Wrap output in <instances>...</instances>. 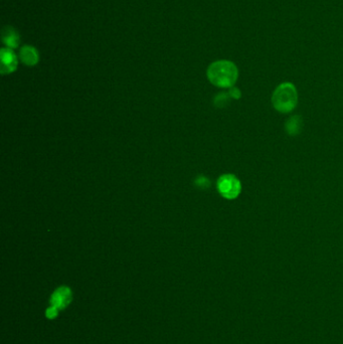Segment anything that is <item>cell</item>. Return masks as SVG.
I'll return each instance as SVG.
<instances>
[{"instance_id": "8fae6325", "label": "cell", "mask_w": 343, "mask_h": 344, "mask_svg": "<svg viewBox=\"0 0 343 344\" xmlns=\"http://www.w3.org/2000/svg\"><path fill=\"white\" fill-rule=\"evenodd\" d=\"M229 95L231 96V98L235 99V100H239L241 97V93L238 88H231L229 91Z\"/></svg>"}, {"instance_id": "3957f363", "label": "cell", "mask_w": 343, "mask_h": 344, "mask_svg": "<svg viewBox=\"0 0 343 344\" xmlns=\"http://www.w3.org/2000/svg\"><path fill=\"white\" fill-rule=\"evenodd\" d=\"M217 190L227 200H236L240 194L241 184L234 174H224L217 180Z\"/></svg>"}, {"instance_id": "52a82bcc", "label": "cell", "mask_w": 343, "mask_h": 344, "mask_svg": "<svg viewBox=\"0 0 343 344\" xmlns=\"http://www.w3.org/2000/svg\"><path fill=\"white\" fill-rule=\"evenodd\" d=\"M20 59L27 66H35L38 62V53L35 47L31 45H24L19 53Z\"/></svg>"}, {"instance_id": "7a4b0ae2", "label": "cell", "mask_w": 343, "mask_h": 344, "mask_svg": "<svg viewBox=\"0 0 343 344\" xmlns=\"http://www.w3.org/2000/svg\"><path fill=\"white\" fill-rule=\"evenodd\" d=\"M275 110L287 114L292 112L298 104V92L296 87L289 82L280 84L272 95Z\"/></svg>"}, {"instance_id": "ba28073f", "label": "cell", "mask_w": 343, "mask_h": 344, "mask_svg": "<svg viewBox=\"0 0 343 344\" xmlns=\"http://www.w3.org/2000/svg\"><path fill=\"white\" fill-rule=\"evenodd\" d=\"M301 128H302V119L298 115L291 116L287 120L286 125H285L286 132L291 136H296V135L300 134Z\"/></svg>"}, {"instance_id": "8992f818", "label": "cell", "mask_w": 343, "mask_h": 344, "mask_svg": "<svg viewBox=\"0 0 343 344\" xmlns=\"http://www.w3.org/2000/svg\"><path fill=\"white\" fill-rule=\"evenodd\" d=\"M2 40L8 48H15L19 44V35L11 27H5L1 33Z\"/></svg>"}, {"instance_id": "9c48e42d", "label": "cell", "mask_w": 343, "mask_h": 344, "mask_svg": "<svg viewBox=\"0 0 343 344\" xmlns=\"http://www.w3.org/2000/svg\"><path fill=\"white\" fill-rule=\"evenodd\" d=\"M231 98V96L229 94H219L218 96H216L215 98V101H214V104L216 107H219V108H223L225 107L227 103L229 102V99Z\"/></svg>"}, {"instance_id": "30bf717a", "label": "cell", "mask_w": 343, "mask_h": 344, "mask_svg": "<svg viewBox=\"0 0 343 344\" xmlns=\"http://www.w3.org/2000/svg\"><path fill=\"white\" fill-rule=\"evenodd\" d=\"M59 312H60V310L56 308L55 306L51 305L45 311V316H46L47 319L54 320V319H56L59 316Z\"/></svg>"}, {"instance_id": "5b68a950", "label": "cell", "mask_w": 343, "mask_h": 344, "mask_svg": "<svg viewBox=\"0 0 343 344\" xmlns=\"http://www.w3.org/2000/svg\"><path fill=\"white\" fill-rule=\"evenodd\" d=\"M17 68V59L10 48L1 50V72L10 73Z\"/></svg>"}, {"instance_id": "6da1fadb", "label": "cell", "mask_w": 343, "mask_h": 344, "mask_svg": "<svg viewBox=\"0 0 343 344\" xmlns=\"http://www.w3.org/2000/svg\"><path fill=\"white\" fill-rule=\"evenodd\" d=\"M209 82L218 88H233L239 78V69L230 61H217L207 69Z\"/></svg>"}, {"instance_id": "277c9868", "label": "cell", "mask_w": 343, "mask_h": 344, "mask_svg": "<svg viewBox=\"0 0 343 344\" xmlns=\"http://www.w3.org/2000/svg\"><path fill=\"white\" fill-rule=\"evenodd\" d=\"M72 301V292L68 286H61L51 296V305L60 310L66 309Z\"/></svg>"}]
</instances>
